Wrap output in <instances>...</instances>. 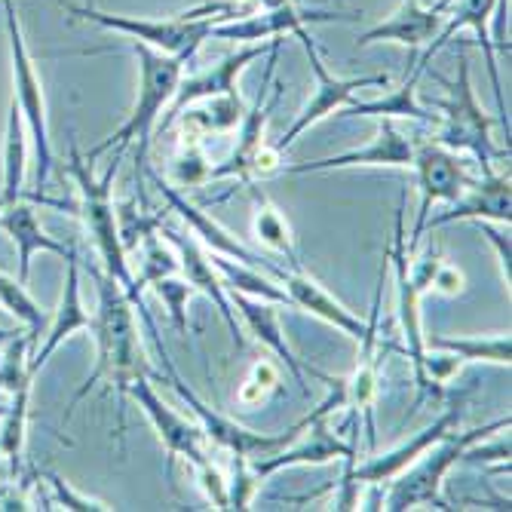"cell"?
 Listing matches in <instances>:
<instances>
[{
    "label": "cell",
    "instance_id": "1",
    "mask_svg": "<svg viewBox=\"0 0 512 512\" xmlns=\"http://www.w3.org/2000/svg\"><path fill=\"white\" fill-rule=\"evenodd\" d=\"M96 283H99V310L96 319H92V329H96V341H99V362L96 371L89 375V381L77 390L65 421L71 417V411L77 408V402L96 387L102 378L111 381V387H117V402H120V439L126 430V399H129V384L151 371L145 365L142 356V335H138V325H135V307L126 298V292L120 289V283L108 273H96Z\"/></svg>",
    "mask_w": 512,
    "mask_h": 512
},
{
    "label": "cell",
    "instance_id": "2",
    "mask_svg": "<svg viewBox=\"0 0 512 512\" xmlns=\"http://www.w3.org/2000/svg\"><path fill=\"white\" fill-rule=\"evenodd\" d=\"M132 53L138 59V96H135V108L132 114L123 120L120 129H114L102 145H96L89 151V160L102 157L105 151L114 148V154H123L132 142H138V154H135V169L142 172L145 160H148V148H151V132L154 123L160 120V114L169 108V102L175 99V89L184 77V65L178 56H166L157 53L151 46L129 40Z\"/></svg>",
    "mask_w": 512,
    "mask_h": 512
},
{
    "label": "cell",
    "instance_id": "3",
    "mask_svg": "<svg viewBox=\"0 0 512 512\" xmlns=\"http://www.w3.org/2000/svg\"><path fill=\"white\" fill-rule=\"evenodd\" d=\"M120 157L123 154H114L105 175L96 178L89 169V163L80 157L77 145L71 148V175L77 181V191H80V215H83V224L89 230L92 243L99 249V258L105 264V273L120 283V289L126 292V298L135 304V286H132V270H129V261H126V246H123V234H120V224H117V209H114V197H111V184L117 178V169H120Z\"/></svg>",
    "mask_w": 512,
    "mask_h": 512
},
{
    "label": "cell",
    "instance_id": "4",
    "mask_svg": "<svg viewBox=\"0 0 512 512\" xmlns=\"http://www.w3.org/2000/svg\"><path fill=\"white\" fill-rule=\"evenodd\" d=\"M497 430H509V417H500V421H491L485 427L457 433L451 430L445 439H439L424 457H417L408 470H402L396 479V485L384 494L381 509L390 512H402V509H417V506H430V509H451L442 497V482L448 476V470L454 463L463 460V451H467L473 442H482L485 436L497 433Z\"/></svg>",
    "mask_w": 512,
    "mask_h": 512
},
{
    "label": "cell",
    "instance_id": "5",
    "mask_svg": "<svg viewBox=\"0 0 512 512\" xmlns=\"http://www.w3.org/2000/svg\"><path fill=\"white\" fill-rule=\"evenodd\" d=\"M448 86V99L439 102V108L445 111L439 120V132L436 142L457 151V154H473V160L485 169L494 160H509V148H497L491 138V117L482 111L476 89L470 80V56L467 50H460L457 56V77L445 80Z\"/></svg>",
    "mask_w": 512,
    "mask_h": 512
},
{
    "label": "cell",
    "instance_id": "6",
    "mask_svg": "<svg viewBox=\"0 0 512 512\" xmlns=\"http://www.w3.org/2000/svg\"><path fill=\"white\" fill-rule=\"evenodd\" d=\"M138 313H142V319H145V325H148V332L154 335V341H157V350H160V359H163V365H166V371H169V384H172V390L188 402V408L197 414V424H200V430H203V439L206 442H212L215 448H224V451H230L234 457H264V454H273L276 448H283V445H289L292 439H298L301 436V427L295 424V427H289L286 433H276V436H267V433H255V430H249V427H240L237 421H230L227 414H221V411H215V408H209L188 384H184V378L178 375V368L172 365V359H169V353L163 350V344H160V338H157V322H154V316L145 310V301L135 307Z\"/></svg>",
    "mask_w": 512,
    "mask_h": 512
},
{
    "label": "cell",
    "instance_id": "7",
    "mask_svg": "<svg viewBox=\"0 0 512 512\" xmlns=\"http://www.w3.org/2000/svg\"><path fill=\"white\" fill-rule=\"evenodd\" d=\"M279 50H283V40L273 37L270 43V59H267V71H264V83L252 108H246L240 126H237V148L224 163L209 169V181H221V178H234L240 184H255L258 175V157L267 148V120L279 105V96H283V83L276 80V62H279Z\"/></svg>",
    "mask_w": 512,
    "mask_h": 512
},
{
    "label": "cell",
    "instance_id": "8",
    "mask_svg": "<svg viewBox=\"0 0 512 512\" xmlns=\"http://www.w3.org/2000/svg\"><path fill=\"white\" fill-rule=\"evenodd\" d=\"M384 273H387V252L378 273V289L371 298V310L365 319V332L356 341L359 356L353 375L344 378V408H350V424H359L365 433L368 451L378 445V427H375V396H378V368H381V298H384Z\"/></svg>",
    "mask_w": 512,
    "mask_h": 512
},
{
    "label": "cell",
    "instance_id": "9",
    "mask_svg": "<svg viewBox=\"0 0 512 512\" xmlns=\"http://www.w3.org/2000/svg\"><path fill=\"white\" fill-rule=\"evenodd\" d=\"M292 34H295V37L301 40V46H304L307 62H310V68H313V74H316V89H313L310 102L304 105V111H301V114L295 117V123L286 129V135L276 142V151H283V154L298 142V138H301L310 126H316L319 120H325L329 114L341 111L344 105H350V102L356 99V92L371 89V86H387V83H390V77H387V74L335 77V74H329V68H325V62H322V56H319V50H316V43H313V37H310L307 25L295 28Z\"/></svg>",
    "mask_w": 512,
    "mask_h": 512
},
{
    "label": "cell",
    "instance_id": "10",
    "mask_svg": "<svg viewBox=\"0 0 512 512\" xmlns=\"http://www.w3.org/2000/svg\"><path fill=\"white\" fill-rule=\"evenodd\" d=\"M71 13L99 22L111 31H120L129 40L145 43L157 53L178 56L181 62H191L203 46V40H209L212 28H215V22H209V19H181V16H175V19H135V16L99 13L92 7H71Z\"/></svg>",
    "mask_w": 512,
    "mask_h": 512
},
{
    "label": "cell",
    "instance_id": "11",
    "mask_svg": "<svg viewBox=\"0 0 512 512\" xmlns=\"http://www.w3.org/2000/svg\"><path fill=\"white\" fill-rule=\"evenodd\" d=\"M460 417H463V402H451L430 427H424L414 439H408L405 445L387 451V454H375L368 457L365 463H356L350 479H344V494L338 500V509H356L359 506V488L362 485H384L390 479H396L402 470H408L417 457H424L439 439H445L451 430L460 427Z\"/></svg>",
    "mask_w": 512,
    "mask_h": 512
},
{
    "label": "cell",
    "instance_id": "12",
    "mask_svg": "<svg viewBox=\"0 0 512 512\" xmlns=\"http://www.w3.org/2000/svg\"><path fill=\"white\" fill-rule=\"evenodd\" d=\"M411 169L417 175V191H421V209L414 218V230L408 240V252H417V243L424 240V224L430 218V209L436 203H454L463 191H467V160H460L457 151L439 145V142H421L414 145Z\"/></svg>",
    "mask_w": 512,
    "mask_h": 512
},
{
    "label": "cell",
    "instance_id": "13",
    "mask_svg": "<svg viewBox=\"0 0 512 512\" xmlns=\"http://www.w3.org/2000/svg\"><path fill=\"white\" fill-rule=\"evenodd\" d=\"M129 396L138 402V408L148 414V421L154 424V430H157V436H160V442L166 448V473H169V479L175 476V460L178 457L188 460L191 467H197V463L209 460V451H206V439H203L200 424L188 421V417L178 414L172 405L163 402V396L151 384V371L138 375L129 384Z\"/></svg>",
    "mask_w": 512,
    "mask_h": 512
},
{
    "label": "cell",
    "instance_id": "14",
    "mask_svg": "<svg viewBox=\"0 0 512 512\" xmlns=\"http://www.w3.org/2000/svg\"><path fill=\"white\" fill-rule=\"evenodd\" d=\"M396 230H393V243L387 249V264L393 267L396 276V307H399V329H402V350L414 365V378L417 384H424V325H421V289L414 286V279L408 273V240H405V200L396 206Z\"/></svg>",
    "mask_w": 512,
    "mask_h": 512
},
{
    "label": "cell",
    "instance_id": "15",
    "mask_svg": "<svg viewBox=\"0 0 512 512\" xmlns=\"http://www.w3.org/2000/svg\"><path fill=\"white\" fill-rule=\"evenodd\" d=\"M157 234L175 249V255H178V273L184 276V283H188L194 292L206 295L218 307V313L227 322L230 335H234L237 347L243 350L246 347V338H243V329H240V322H237V310H234V304H230V295H227V289L221 283L218 270L209 261V249H203L191 234H181V230H175V227H169L163 221H157Z\"/></svg>",
    "mask_w": 512,
    "mask_h": 512
},
{
    "label": "cell",
    "instance_id": "16",
    "mask_svg": "<svg viewBox=\"0 0 512 512\" xmlns=\"http://www.w3.org/2000/svg\"><path fill=\"white\" fill-rule=\"evenodd\" d=\"M273 43V40H270ZM270 43L267 40H261V43H243L237 53H230V56H224L218 65H212V68H206V71H200V74H194V77H181V83H178V89H175V99L169 102L172 108H169V114L163 117V132H169L172 129V123H175V117L188 108V105H194V102H200V99H212V96H227V92H234L237 89V77L252 65V62H258V59H264L267 53H270Z\"/></svg>",
    "mask_w": 512,
    "mask_h": 512
},
{
    "label": "cell",
    "instance_id": "17",
    "mask_svg": "<svg viewBox=\"0 0 512 512\" xmlns=\"http://www.w3.org/2000/svg\"><path fill=\"white\" fill-rule=\"evenodd\" d=\"M151 181H154L157 194L163 197V203H166L184 224H188V234H191L194 240H200L209 252H218V255H227V258H237V261H246V264H255V267L267 270L270 276L279 273V267H273L267 258L255 255L252 249H246L234 234H230L227 227H221V224H218L215 218H209L203 209H197L194 203L184 200V194L175 188L172 181H163L157 172H151Z\"/></svg>",
    "mask_w": 512,
    "mask_h": 512
},
{
    "label": "cell",
    "instance_id": "18",
    "mask_svg": "<svg viewBox=\"0 0 512 512\" xmlns=\"http://www.w3.org/2000/svg\"><path fill=\"white\" fill-rule=\"evenodd\" d=\"M414 160V142L387 117L378 120V135L371 138V145L347 151V154H332L322 160H310V163H295L279 172L286 175H310V172H332V169H350V166H411Z\"/></svg>",
    "mask_w": 512,
    "mask_h": 512
},
{
    "label": "cell",
    "instance_id": "19",
    "mask_svg": "<svg viewBox=\"0 0 512 512\" xmlns=\"http://www.w3.org/2000/svg\"><path fill=\"white\" fill-rule=\"evenodd\" d=\"M467 191L470 197H457L454 203H448L445 212L427 218L424 224V234L433 227L442 224H454V221H494V224H506L509 227V169L506 172H494L491 166L482 169V178H470L467 181Z\"/></svg>",
    "mask_w": 512,
    "mask_h": 512
},
{
    "label": "cell",
    "instance_id": "20",
    "mask_svg": "<svg viewBox=\"0 0 512 512\" xmlns=\"http://www.w3.org/2000/svg\"><path fill=\"white\" fill-rule=\"evenodd\" d=\"M454 0H436L433 7H424L421 0H405V4L384 22H378L375 28H368L365 34L356 37V46H368V43H402L408 50H421V46L433 43L448 19Z\"/></svg>",
    "mask_w": 512,
    "mask_h": 512
},
{
    "label": "cell",
    "instance_id": "21",
    "mask_svg": "<svg viewBox=\"0 0 512 512\" xmlns=\"http://www.w3.org/2000/svg\"><path fill=\"white\" fill-rule=\"evenodd\" d=\"M7 13H10V31H13V62H16V96H19V111L25 117V126L31 129V138H34V148H37V181L43 184L46 175H50V166H53V151H50V129H46V108H43V92H40V83H37V74H34V65L25 53V43H22V34H19V25H16V16H13V7L7 4Z\"/></svg>",
    "mask_w": 512,
    "mask_h": 512
},
{
    "label": "cell",
    "instance_id": "22",
    "mask_svg": "<svg viewBox=\"0 0 512 512\" xmlns=\"http://www.w3.org/2000/svg\"><path fill=\"white\" fill-rule=\"evenodd\" d=\"M494 10H497V0H460L454 7V13L448 16V22L442 25L439 37L430 43V50L424 53V59L411 65L414 71H421L430 65V59L442 50L445 43H451V37L460 31V28H473L476 37H479V46L485 53V65H488V74H491V86H494V96H497V108H500V123L506 126L509 132V120H506V105H503V83H500V68H497V56H494V43H491V19H494Z\"/></svg>",
    "mask_w": 512,
    "mask_h": 512
},
{
    "label": "cell",
    "instance_id": "23",
    "mask_svg": "<svg viewBox=\"0 0 512 512\" xmlns=\"http://www.w3.org/2000/svg\"><path fill=\"white\" fill-rule=\"evenodd\" d=\"M279 286H283V292L289 295V304L292 307H301L307 310L310 316L329 322L332 329H338L341 335L359 341L362 332H365V319L356 316L353 310H347L335 295L325 292V286H319V279H313L304 267H283L276 273Z\"/></svg>",
    "mask_w": 512,
    "mask_h": 512
},
{
    "label": "cell",
    "instance_id": "24",
    "mask_svg": "<svg viewBox=\"0 0 512 512\" xmlns=\"http://www.w3.org/2000/svg\"><path fill=\"white\" fill-rule=\"evenodd\" d=\"M341 13H307L298 4H283V7H273L246 19H234V22H224L212 28V37L218 40H237V43H261V40H273V37H283L292 34L301 25H313V22H341Z\"/></svg>",
    "mask_w": 512,
    "mask_h": 512
},
{
    "label": "cell",
    "instance_id": "25",
    "mask_svg": "<svg viewBox=\"0 0 512 512\" xmlns=\"http://www.w3.org/2000/svg\"><path fill=\"white\" fill-rule=\"evenodd\" d=\"M230 304L234 310H240L246 329L255 335V341H261L279 362L289 368V375L298 381L301 390H307V378H304V368H301V359L295 356V350L289 347L286 341V332H283V322H279V307L276 301H261V298H249V295H230Z\"/></svg>",
    "mask_w": 512,
    "mask_h": 512
},
{
    "label": "cell",
    "instance_id": "26",
    "mask_svg": "<svg viewBox=\"0 0 512 512\" xmlns=\"http://www.w3.org/2000/svg\"><path fill=\"white\" fill-rule=\"evenodd\" d=\"M92 329V316L86 313L83 307V298H80V267H77V255L71 252L68 255V279H65V292H62V304L56 310V319H53V329H50V338L46 344L37 350V356L28 362V371H34L53 356V350L74 332H86Z\"/></svg>",
    "mask_w": 512,
    "mask_h": 512
},
{
    "label": "cell",
    "instance_id": "27",
    "mask_svg": "<svg viewBox=\"0 0 512 512\" xmlns=\"http://www.w3.org/2000/svg\"><path fill=\"white\" fill-rule=\"evenodd\" d=\"M246 114V102L240 96V89L227 92V96H212V99H200L194 105L184 108L172 126L184 129V132H194L200 138L209 135H224V132H234L240 126Z\"/></svg>",
    "mask_w": 512,
    "mask_h": 512
},
{
    "label": "cell",
    "instance_id": "28",
    "mask_svg": "<svg viewBox=\"0 0 512 512\" xmlns=\"http://www.w3.org/2000/svg\"><path fill=\"white\" fill-rule=\"evenodd\" d=\"M0 224H4V230H7V234L16 240V246H19L22 283L28 279L34 252H56V255H65V258L74 252V249H65L62 243H56L50 234H46V230L40 227V221H37V215H34V209L25 206V203H19V200L0 209Z\"/></svg>",
    "mask_w": 512,
    "mask_h": 512
},
{
    "label": "cell",
    "instance_id": "29",
    "mask_svg": "<svg viewBox=\"0 0 512 512\" xmlns=\"http://www.w3.org/2000/svg\"><path fill=\"white\" fill-rule=\"evenodd\" d=\"M209 261L218 270L227 295H249V298H261V301L289 304V295L283 292V286H279V279L270 276L267 270L237 261V258L218 255V252H209Z\"/></svg>",
    "mask_w": 512,
    "mask_h": 512
},
{
    "label": "cell",
    "instance_id": "30",
    "mask_svg": "<svg viewBox=\"0 0 512 512\" xmlns=\"http://www.w3.org/2000/svg\"><path fill=\"white\" fill-rule=\"evenodd\" d=\"M249 188H252V206H255V212H252L255 240L264 243L270 252L283 255L289 267H304L301 255L295 249V237H292V227H289L286 215L279 212V206L261 188H255V184H249Z\"/></svg>",
    "mask_w": 512,
    "mask_h": 512
},
{
    "label": "cell",
    "instance_id": "31",
    "mask_svg": "<svg viewBox=\"0 0 512 512\" xmlns=\"http://www.w3.org/2000/svg\"><path fill=\"white\" fill-rule=\"evenodd\" d=\"M417 80H421V71H414L405 77V83L399 89H393L390 96L384 99H371V102H350L344 105L341 111L347 117H387V120H396V117H408V120H421V123H436L433 114H427L421 105H417Z\"/></svg>",
    "mask_w": 512,
    "mask_h": 512
},
{
    "label": "cell",
    "instance_id": "32",
    "mask_svg": "<svg viewBox=\"0 0 512 512\" xmlns=\"http://www.w3.org/2000/svg\"><path fill=\"white\" fill-rule=\"evenodd\" d=\"M25 157H28V138H25V117L13 102L10 126H7V145H4V188H0V203L10 206L22 197L25 184Z\"/></svg>",
    "mask_w": 512,
    "mask_h": 512
},
{
    "label": "cell",
    "instance_id": "33",
    "mask_svg": "<svg viewBox=\"0 0 512 512\" xmlns=\"http://www.w3.org/2000/svg\"><path fill=\"white\" fill-rule=\"evenodd\" d=\"M424 347H439L454 353L460 362H491L506 365L512 359L509 335H491V338H424Z\"/></svg>",
    "mask_w": 512,
    "mask_h": 512
},
{
    "label": "cell",
    "instance_id": "34",
    "mask_svg": "<svg viewBox=\"0 0 512 512\" xmlns=\"http://www.w3.org/2000/svg\"><path fill=\"white\" fill-rule=\"evenodd\" d=\"M209 157L203 151V138L194 132H178V145H175V157H172V178H175V188H200V184L209 181Z\"/></svg>",
    "mask_w": 512,
    "mask_h": 512
},
{
    "label": "cell",
    "instance_id": "35",
    "mask_svg": "<svg viewBox=\"0 0 512 512\" xmlns=\"http://www.w3.org/2000/svg\"><path fill=\"white\" fill-rule=\"evenodd\" d=\"M157 295H160V301L166 304V310H169V319H172V325H175V332L178 335H188V298L194 295V289L184 283V276L181 273H175V276H163V279H157V283L151 286Z\"/></svg>",
    "mask_w": 512,
    "mask_h": 512
},
{
    "label": "cell",
    "instance_id": "36",
    "mask_svg": "<svg viewBox=\"0 0 512 512\" xmlns=\"http://www.w3.org/2000/svg\"><path fill=\"white\" fill-rule=\"evenodd\" d=\"M0 304H4L16 319H22L28 329L37 335V329H40V310H37V304L28 298V292L19 283H13V279L4 276V273H0Z\"/></svg>",
    "mask_w": 512,
    "mask_h": 512
},
{
    "label": "cell",
    "instance_id": "37",
    "mask_svg": "<svg viewBox=\"0 0 512 512\" xmlns=\"http://www.w3.org/2000/svg\"><path fill=\"white\" fill-rule=\"evenodd\" d=\"M234 457V454H230ZM258 476L252 470L249 457H234V476L227 479V491H230V509H249L252 497L258 494Z\"/></svg>",
    "mask_w": 512,
    "mask_h": 512
},
{
    "label": "cell",
    "instance_id": "38",
    "mask_svg": "<svg viewBox=\"0 0 512 512\" xmlns=\"http://www.w3.org/2000/svg\"><path fill=\"white\" fill-rule=\"evenodd\" d=\"M194 473H197V482H200V488L206 491V497H209L212 509H230L227 479H224V473L215 467V463H212V457H209V460H203V463H197Z\"/></svg>",
    "mask_w": 512,
    "mask_h": 512
},
{
    "label": "cell",
    "instance_id": "39",
    "mask_svg": "<svg viewBox=\"0 0 512 512\" xmlns=\"http://www.w3.org/2000/svg\"><path fill=\"white\" fill-rule=\"evenodd\" d=\"M482 227V237L491 243L494 255H497V264H500V273H503V283L509 289V234H500V230L494 227V221H473Z\"/></svg>",
    "mask_w": 512,
    "mask_h": 512
},
{
    "label": "cell",
    "instance_id": "40",
    "mask_svg": "<svg viewBox=\"0 0 512 512\" xmlns=\"http://www.w3.org/2000/svg\"><path fill=\"white\" fill-rule=\"evenodd\" d=\"M50 482H53V488H56V497L68 506V509H114V506H108V503H102V500H92V497H86V494H77L62 476H50Z\"/></svg>",
    "mask_w": 512,
    "mask_h": 512
},
{
    "label": "cell",
    "instance_id": "41",
    "mask_svg": "<svg viewBox=\"0 0 512 512\" xmlns=\"http://www.w3.org/2000/svg\"><path fill=\"white\" fill-rule=\"evenodd\" d=\"M433 289L442 292V295H448V298L463 295V273L454 264H445L442 261L439 270H436V276H433Z\"/></svg>",
    "mask_w": 512,
    "mask_h": 512
},
{
    "label": "cell",
    "instance_id": "42",
    "mask_svg": "<svg viewBox=\"0 0 512 512\" xmlns=\"http://www.w3.org/2000/svg\"><path fill=\"white\" fill-rule=\"evenodd\" d=\"M0 209H4V203H0Z\"/></svg>",
    "mask_w": 512,
    "mask_h": 512
}]
</instances>
